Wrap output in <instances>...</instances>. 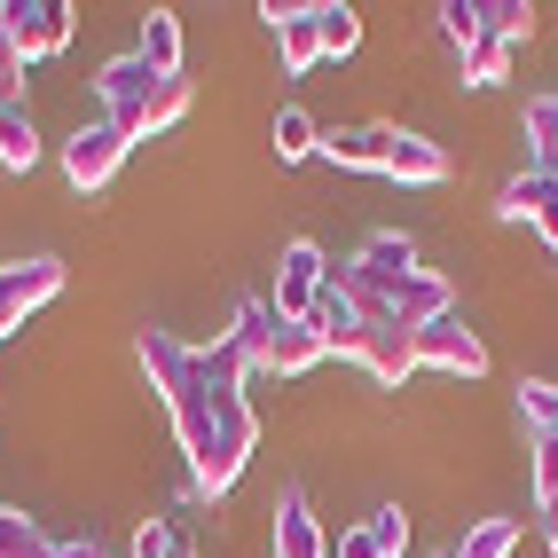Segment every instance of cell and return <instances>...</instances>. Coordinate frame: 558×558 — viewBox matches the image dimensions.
<instances>
[{
  "instance_id": "obj_1",
  "label": "cell",
  "mask_w": 558,
  "mask_h": 558,
  "mask_svg": "<svg viewBox=\"0 0 558 558\" xmlns=\"http://www.w3.org/2000/svg\"><path fill=\"white\" fill-rule=\"evenodd\" d=\"M142 369L166 401V417L181 433V457H190V488L197 496H229L236 472L252 464V440H259V417L236 378H213L197 347H181L173 330H142L134 339Z\"/></svg>"
},
{
  "instance_id": "obj_2",
  "label": "cell",
  "mask_w": 558,
  "mask_h": 558,
  "mask_svg": "<svg viewBox=\"0 0 558 558\" xmlns=\"http://www.w3.org/2000/svg\"><path fill=\"white\" fill-rule=\"evenodd\" d=\"M95 95H102V119L119 126L126 142L166 134V126L190 119V80H166V71H150L142 56L102 63V71H95Z\"/></svg>"
},
{
  "instance_id": "obj_3",
  "label": "cell",
  "mask_w": 558,
  "mask_h": 558,
  "mask_svg": "<svg viewBox=\"0 0 558 558\" xmlns=\"http://www.w3.org/2000/svg\"><path fill=\"white\" fill-rule=\"evenodd\" d=\"M56 291H63V259H48V252L40 259H9V268H0V339L24 330Z\"/></svg>"
},
{
  "instance_id": "obj_4",
  "label": "cell",
  "mask_w": 558,
  "mask_h": 558,
  "mask_svg": "<svg viewBox=\"0 0 558 558\" xmlns=\"http://www.w3.org/2000/svg\"><path fill=\"white\" fill-rule=\"evenodd\" d=\"M323 283H330V259L300 236V244H283V259H276V291H268V307H276L283 323H307L315 300H323Z\"/></svg>"
},
{
  "instance_id": "obj_5",
  "label": "cell",
  "mask_w": 558,
  "mask_h": 558,
  "mask_svg": "<svg viewBox=\"0 0 558 558\" xmlns=\"http://www.w3.org/2000/svg\"><path fill=\"white\" fill-rule=\"evenodd\" d=\"M449 369V378H480V369H488V347H480V330L449 307V315H433L425 330H417V369Z\"/></svg>"
},
{
  "instance_id": "obj_6",
  "label": "cell",
  "mask_w": 558,
  "mask_h": 558,
  "mask_svg": "<svg viewBox=\"0 0 558 558\" xmlns=\"http://www.w3.org/2000/svg\"><path fill=\"white\" fill-rule=\"evenodd\" d=\"M126 150H134V142L110 126V119H95V126H80V134L63 142V181H71V190H102V181L126 166Z\"/></svg>"
},
{
  "instance_id": "obj_7",
  "label": "cell",
  "mask_w": 558,
  "mask_h": 558,
  "mask_svg": "<svg viewBox=\"0 0 558 558\" xmlns=\"http://www.w3.org/2000/svg\"><path fill=\"white\" fill-rule=\"evenodd\" d=\"M519 417H527V457H535V496H558V386H519Z\"/></svg>"
},
{
  "instance_id": "obj_8",
  "label": "cell",
  "mask_w": 558,
  "mask_h": 558,
  "mask_svg": "<svg viewBox=\"0 0 558 558\" xmlns=\"http://www.w3.org/2000/svg\"><path fill=\"white\" fill-rule=\"evenodd\" d=\"M0 16H9V48L24 63H40V56H56L71 40V9L63 0H0Z\"/></svg>"
},
{
  "instance_id": "obj_9",
  "label": "cell",
  "mask_w": 558,
  "mask_h": 558,
  "mask_svg": "<svg viewBox=\"0 0 558 558\" xmlns=\"http://www.w3.org/2000/svg\"><path fill=\"white\" fill-rule=\"evenodd\" d=\"M354 362H362L378 386H401L409 369H417V330H409V323H393V315H369V330H362Z\"/></svg>"
},
{
  "instance_id": "obj_10",
  "label": "cell",
  "mask_w": 558,
  "mask_h": 558,
  "mask_svg": "<svg viewBox=\"0 0 558 558\" xmlns=\"http://www.w3.org/2000/svg\"><path fill=\"white\" fill-rule=\"evenodd\" d=\"M496 213L504 220H527V229L558 252V173H519V181H504V197H496Z\"/></svg>"
},
{
  "instance_id": "obj_11",
  "label": "cell",
  "mask_w": 558,
  "mask_h": 558,
  "mask_svg": "<svg viewBox=\"0 0 558 558\" xmlns=\"http://www.w3.org/2000/svg\"><path fill=\"white\" fill-rule=\"evenodd\" d=\"M268 24H276V56L291 80L323 63V9H268Z\"/></svg>"
},
{
  "instance_id": "obj_12",
  "label": "cell",
  "mask_w": 558,
  "mask_h": 558,
  "mask_svg": "<svg viewBox=\"0 0 558 558\" xmlns=\"http://www.w3.org/2000/svg\"><path fill=\"white\" fill-rule=\"evenodd\" d=\"M276 558H330V535H323V519L300 488L276 504Z\"/></svg>"
},
{
  "instance_id": "obj_13",
  "label": "cell",
  "mask_w": 558,
  "mask_h": 558,
  "mask_svg": "<svg viewBox=\"0 0 558 558\" xmlns=\"http://www.w3.org/2000/svg\"><path fill=\"white\" fill-rule=\"evenodd\" d=\"M386 173L401 181V190H433V181H449V150H440V142H425V134H393Z\"/></svg>"
},
{
  "instance_id": "obj_14",
  "label": "cell",
  "mask_w": 558,
  "mask_h": 558,
  "mask_svg": "<svg viewBox=\"0 0 558 558\" xmlns=\"http://www.w3.org/2000/svg\"><path fill=\"white\" fill-rule=\"evenodd\" d=\"M386 150H393V126H339V134H323V158L347 166V173H386Z\"/></svg>"
},
{
  "instance_id": "obj_15",
  "label": "cell",
  "mask_w": 558,
  "mask_h": 558,
  "mask_svg": "<svg viewBox=\"0 0 558 558\" xmlns=\"http://www.w3.org/2000/svg\"><path fill=\"white\" fill-rule=\"evenodd\" d=\"M307 323H315V339H323L330 354H354V347H362V330H369V315L347 300L339 283H323V300H315V315H307Z\"/></svg>"
},
{
  "instance_id": "obj_16",
  "label": "cell",
  "mask_w": 558,
  "mask_h": 558,
  "mask_svg": "<svg viewBox=\"0 0 558 558\" xmlns=\"http://www.w3.org/2000/svg\"><path fill=\"white\" fill-rule=\"evenodd\" d=\"M276 323H283V315H276L268 300H244V307H236V323H229V347H236V354H244L252 369H268V347H276Z\"/></svg>"
},
{
  "instance_id": "obj_17",
  "label": "cell",
  "mask_w": 558,
  "mask_h": 558,
  "mask_svg": "<svg viewBox=\"0 0 558 558\" xmlns=\"http://www.w3.org/2000/svg\"><path fill=\"white\" fill-rule=\"evenodd\" d=\"M330 347L315 339V323H276V347H268V369L276 378H300V369H315Z\"/></svg>"
},
{
  "instance_id": "obj_18",
  "label": "cell",
  "mask_w": 558,
  "mask_h": 558,
  "mask_svg": "<svg viewBox=\"0 0 558 558\" xmlns=\"http://www.w3.org/2000/svg\"><path fill=\"white\" fill-rule=\"evenodd\" d=\"M0 166H9V173H32V166H40V126H32L24 102L0 110Z\"/></svg>"
},
{
  "instance_id": "obj_19",
  "label": "cell",
  "mask_w": 558,
  "mask_h": 558,
  "mask_svg": "<svg viewBox=\"0 0 558 558\" xmlns=\"http://www.w3.org/2000/svg\"><path fill=\"white\" fill-rule=\"evenodd\" d=\"M150 71H166V80H181V16H166V9H150L142 16V48H134Z\"/></svg>"
},
{
  "instance_id": "obj_20",
  "label": "cell",
  "mask_w": 558,
  "mask_h": 558,
  "mask_svg": "<svg viewBox=\"0 0 558 558\" xmlns=\"http://www.w3.org/2000/svg\"><path fill=\"white\" fill-rule=\"evenodd\" d=\"M519 134H527V150H535V173H558V95H535Z\"/></svg>"
},
{
  "instance_id": "obj_21",
  "label": "cell",
  "mask_w": 558,
  "mask_h": 558,
  "mask_svg": "<svg viewBox=\"0 0 558 558\" xmlns=\"http://www.w3.org/2000/svg\"><path fill=\"white\" fill-rule=\"evenodd\" d=\"M323 150V134H315V119L300 102H283L276 110V166H300V158H315Z\"/></svg>"
},
{
  "instance_id": "obj_22",
  "label": "cell",
  "mask_w": 558,
  "mask_h": 558,
  "mask_svg": "<svg viewBox=\"0 0 558 558\" xmlns=\"http://www.w3.org/2000/svg\"><path fill=\"white\" fill-rule=\"evenodd\" d=\"M511 40H504V32H480V40L464 48V87H496L504 80V71H511Z\"/></svg>"
},
{
  "instance_id": "obj_23",
  "label": "cell",
  "mask_w": 558,
  "mask_h": 558,
  "mask_svg": "<svg viewBox=\"0 0 558 558\" xmlns=\"http://www.w3.org/2000/svg\"><path fill=\"white\" fill-rule=\"evenodd\" d=\"M511 550H519V519H472L449 558H511Z\"/></svg>"
},
{
  "instance_id": "obj_24",
  "label": "cell",
  "mask_w": 558,
  "mask_h": 558,
  "mask_svg": "<svg viewBox=\"0 0 558 558\" xmlns=\"http://www.w3.org/2000/svg\"><path fill=\"white\" fill-rule=\"evenodd\" d=\"M0 558H56V535L24 511H0Z\"/></svg>"
},
{
  "instance_id": "obj_25",
  "label": "cell",
  "mask_w": 558,
  "mask_h": 558,
  "mask_svg": "<svg viewBox=\"0 0 558 558\" xmlns=\"http://www.w3.org/2000/svg\"><path fill=\"white\" fill-rule=\"evenodd\" d=\"M433 16H440V40H457V56H464V48L480 40V32H488V16H480V0H440Z\"/></svg>"
},
{
  "instance_id": "obj_26",
  "label": "cell",
  "mask_w": 558,
  "mask_h": 558,
  "mask_svg": "<svg viewBox=\"0 0 558 558\" xmlns=\"http://www.w3.org/2000/svg\"><path fill=\"white\" fill-rule=\"evenodd\" d=\"M480 16H488V32H504L511 48H519V40H527V32H535V9H527V0H488V9H480Z\"/></svg>"
},
{
  "instance_id": "obj_27",
  "label": "cell",
  "mask_w": 558,
  "mask_h": 558,
  "mask_svg": "<svg viewBox=\"0 0 558 558\" xmlns=\"http://www.w3.org/2000/svg\"><path fill=\"white\" fill-rule=\"evenodd\" d=\"M362 48V16L354 9H323V56H354Z\"/></svg>"
},
{
  "instance_id": "obj_28",
  "label": "cell",
  "mask_w": 558,
  "mask_h": 558,
  "mask_svg": "<svg viewBox=\"0 0 558 558\" xmlns=\"http://www.w3.org/2000/svg\"><path fill=\"white\" fill-rule=\"evenodd\" d=\"M24 102V56L9 48V16H0V110Z\"/></svg>"
},
{
  "instance_id": "obj_29",
  "label": "cell",
  "mask_w": 558,
  "mask_h": 558,
  "mask_svg": "<svg viewBox=\"0 0 558 558\" xmlns=\"http://www.w3.org/2000/svg\"><path fill=\"white\" fill-rule=\"evenodd\" d=\"M369 535H378V550H386V558H401V550H409V519H401V504L369 511Z\"/></svg>"
},
{
  "instance_id": "obj_30",
  "label": "cell",
  "mask_w": 558,
  "mask_h": 558,
  "mask_svg": "<svg viewBox=\"0 0 558 558\" xmlns=\"http://www.w3.org/2000/svg\"><path fill=\"white\" fill-rule=\"evenodd\" d=\"M339 558H386V550H378V535H369V519L339 535Z\"/></svg>"
},
{
  "instance_id": "obj_31",
  "label": "cell",
  "mask_w": 558,
  "mask_h": 558,
  "mask_svg": "<svg viewBox=\"0 0 558 558\" xmlns=\"http://www.w3.org/2000/svg\"><path fill=\"white\" fill-rule=\"evenodd\" d=\"M56 558H102V543L95 535H71V543H56Z\"/></svg>"
},
{
  "instance_id": "obj_32",
  "label": "cell",
  "mask_w": 558,
  "mask_h": 558,
  "mask_svg": "<svg viewBox=\"0 0 558 558\" xmlns=\"http://www.w3.org/2000/svg\"><path fill=\"white\" fill-rule=\"evenodd\" d=\"M543 543H550V558H558V496L543 504Z\"/></svg>"
},
{
  "instance_id": "obj_33",
  "label": "cell",
  "mask_w": 558,
  "mask_h": 558,
  "mask_svg": "<svg viewBox=\"0 0 558 558\" xmlns=\"http://www.w3.org/2000/svg\"><path fill=\"white\" fill-rule=\"evenodd\" d=\"M166 558H197V550H190V543H173V550H166Z\"/></svg>"
}]
</instances>
